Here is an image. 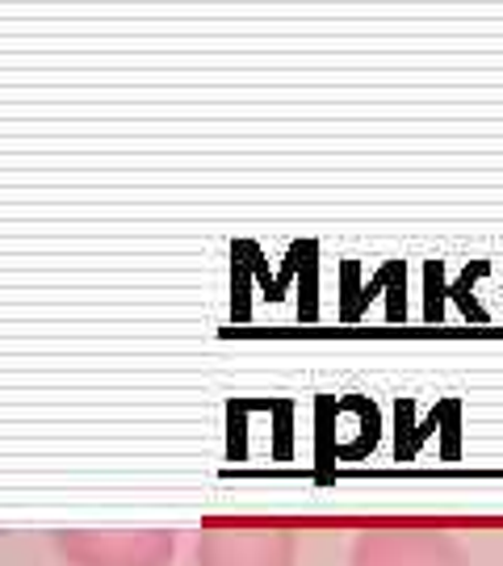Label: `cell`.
I'll list each match as a JSON object with an SVG mask.
<instances>
[{"mask_svg":"<svg viewBox=\"0 0 503 566\" xmlns=\"http://www.w3.org/2000/svg\"><path fill=\"white\" fill-rule=\"evenodd\" d=\"M298 528L282 516H210L193 542V566H294Z\"/></svg>","mask_w":503,"mask_h":566,"instance_id":"cell-1","label":"cell"},{"mask_svg":"<svg viewBox=\"0 0 503 566\" xmlns=\"http://www.w3.org/2000/svg\"><path fill=\"white\" fill-rule=\"evenodd\" d=\"M348 566H470L465 549L437 521L390 516L353 537Z\"/></svg>","mask_w":503,"mask_h":566,"instance_id":"cell-2","label":"cell"},{"mask_svg":"<svg viewBox=\"0 0 503 566\" xmlns=\"http://www.w3.org/2000/svg\"><path fill=\"white\" fill-rule=\"evenodd\" d=\"M51 549L63 566H172V528H55Z\"/></svg>","mask_w":503,"mask_h":566,"instance_id":"cell-3","label":"cell"}]
</instances>
